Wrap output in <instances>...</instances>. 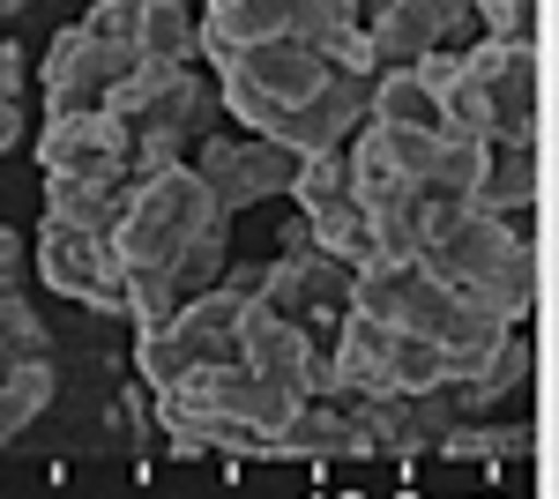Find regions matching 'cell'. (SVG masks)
Instances as JSON below:
<instances>
[{"label": "cell", "instance_id": "1", "mask_svg": "<svg viewBox=\"0 0 559 499\" xmlns=\"http://www.w3.org/2000/svg\"><path fill=\"white\" fill-rule=\"evenodd\" d=\"M194 231H224V209L202 187V171L173 165L165 179H142L128 187V202L112 216V247L120 261H150V269H173V253L194 239Z\"/></svg>", "mask_w": 559, "mask_h": 499}, {"label": "cell", "instance_id": "2", "mask_svg": "<svg viewBox=\"0 0 559 499\" xmlns=\"http://www.w3.org/2000/svg\"><path fill=\"white\" fill-rule=\"evenodd\" d=\"M38 284L97 306V313H128V261L112 247V231H90L68 216H45L38 231Z\"/></svg>", "mask_w": 559, "mask_h": 499}, {"label": "cell", "instance_id": "3", "mask_svg": "<svg viewBox=\"0 0 559 499\" xmlns=\"http://www.w3.org/2000/svg\"><path fill=\"white\" fill-rule=\"evenodd\" d=\"M202 187L216 194V209L231 216V209L261 202V194H284L292 187V171H299V150L292 142H276V134H247V142H202Z\"/></svg>", "mask_w": 559, "mask_h": 499}, {"label": "cell", "instance_id": "4", "mask_svg": "<svg viewBox=\"0 0 559 499\" xmlns=\"http://www.w3.org/2000/svg\"><path fill=\"white\" fill-rule=\"evenodd\" d=\"M306 358H313V335H306L292 313H276V306H261V298L239 313V366L254 380L306 395Z\"/></svg>", "mask_w": 559, "mask_h": 499}, {"label": "cell", "instance_id": "5", "mask_svg": "<svg viewBox=\"0 0 559 499\" xmlns=\"http://www.w3.org/2000/svg\"><path fill=\"white\" fill-rule=\"evenodd\" d=\"M463 23V8H440V0H373L366 15V45H373V68H411L426 45H440Z\"/></svg>", "mask_w": 559, "mask_h": 499}, {"label": "cell", "instance_id": "6", "mask_svg": "<svg viewBox=\"0 0 559 499\" xmlns=\"http://www.w3.org/2000/svg\"><path fill=\"white\" fill-rule=\"evenodd\" d=\"M388 329L395 321H381V313H358V306H344V329H336V380H344V395H373L381 388V366H388Z\"/></svg>", "mask_w": 559, "mask_h": 499}, {"label": "cell", "instance_id": "7", "mask_svg": "<svg viewBox=\"0 0 559 499\" xmlns=\"http://www.w3.org/2000/svg\"><path fill=\"white\" fill-rule=\"evenodd\" d=\"M128 202V179H75V171H45V216H68L90 231H112V216Z\"/></svg>", "mask_w": 559, "mask_h": 499}, {"label": "cell", "instance_id": "8", "mask_svg": "<svg viewBox=\"0 0 559 499\" xmlns=\"http://www.w3.org/2000/svg\"><path fill=\"white\" fill-rule=\"evenodd\" d=\"M381 388H395V395H440V388H448V351H440V335L388 329Z\"/></svg>", "mask_w": 559, "mask_h": 499}, {"label": "cell", "instance_id": "9", "mask_svg": "<svg viewBox=\"0 0 559 499\" xmlns=\"http://www.w3.org/2000/svg\"><path fill=\"white\" fill-rule=\"evenodd\" d=\"M306 239H313V253L358 269V261H373V216H366L358 194H344V202H329V209H306Z\"/></svg>", "mask_w": 559, "mask_h": 499}, {"label": "cell", "instance_id": "10", "mask_svg": "<svg viewBox=\"0 0 559 499\" xmlns=\"http://www.w3.org/2000/svg\"><path fill=\"white\" fill-rule=\"evenodd\" d=\"M45 403H52V366H45V358H15V366L0 373V448H8Z\"/></svg>", "mask_w": 559, "mask_h": 499}, {"label": "cell", "instance_id": "11", "mask_svg": "<svg viewBox=\"0 0 559 499\" xmlns=\"http://www.w3.org/2000/svg\"><path fill=\"white\" fill-rule=\"evenodd\" d=\"M477 165H485V142H463V134H440V150H432V171L418 179V202H471Z\"/></svg>", "mask_w": 559, "mask_h": 499}, {"label": "cell", "instance_id": "12", "mask_svg": "<svg viewBox=\"0 0 559 499\" xmlns=\"http://www.w3.org/2000/svg\"><path fill=\"white\" fill-rule=\"evenodd\" d=\"M134 45H142L150 60H173V68H187V60H194V8H179V0H142Z\"/></svg>", "mask_w": 559, "mask_h": 499}, {"label": "cell", "instance_id": "13", "mask_svg": "<svg viewBox=\"0 0 559 499\" xmlns=\"http://www.w3.org/2000/svg\"><path fill=\"white\" fill-rule=\"evenodd\" d=\"M187 306L173 284V269H150V261H128V313H134V329L150 335V329H173V313Z\"/></svg>", "mask_w": 559, "mask_h": 499}, {"label": "cell", "instance_id": "14", "mask_svg": "<svg viewBox=\"0 0 559 499\" xmlns=\"http://www.w3.org/2000/svg\"><path fill=\"white\" fill-rule=\"evenodd\" d=\"M0 343H8V358H45L52 351L45 321L31 313V298L15 292V284H0Z\"/></svg>", "mask_w": 559, "mask_h": 499}, {"label": "cell", "instance_id": "15", "mask_svg": "<svg viewBox=\"0 0 559 499\" xmlns=\"http://www.w3.org/2000/svg\"><path fill=\"white\" fill-rule=\"evenodd\" d=\"M477 8L485 38H508V45H537V0H463Z\"/></svg>", "mask_w": 559, "mask_h": 499}, {"label": "cell", "instance_id": "16", "mask_svg": "<svg viewBox=\"0 0 559 499\" xmlns=\"http://www.w3.org/2000/svg\"><path fill=\"white\" fill-rule=\"evenodd\" d=\"M366 15V0H292V38L321 45L329 31H344V23H358Z\"/></svg>", "mask_w": 559, "mask_h": 499}, {"label": "cell", "instance_id": "17", "mask_svg": "<svg viewBox=\"0 0 559 499\" xmlns=\"http://www.w3.org/2000/svg\"><path fill=\"white\" fill-rule=\"evenodd\" d=\"M134 23H142V0H97L83 15V38L97 45H134Z\"/></svg>", "mask_w": 559, "mask_h": 499}, {"label": "cell", "instance_id": "18", "mask_svg": "<svg viewBox=\"0 0 559 499\" xmlns=\"http://www.w3.org/2000/svg\"><path fill=\"white\" fill-rule=\"evenodd\" d=\"M31 83V60H23V45H0V97H23Z\"/></svg>", "mask_w": 559, "mask_h": 499}, {"label": "cell", "instance_id": "19", "mask_svg": "<svg viewBox=\"0 0 559 499\" xmlns=\"http://www.w3.org/2000/svg\"><path fill=\"white\" fill-rule=\"evenodd\" d=\"M23 142V97H0V150Z\"/></svg>", "mask_w": 559, "mask_h": 499}, {"label": "cell", "instance_id": "20", "mask_svg": "<svg viewBox=\"0 0 559 499\" xmlns=\"http://www.w3.org/2000/svg\"><path fill=\"white\" fill-rule=\"evenodd\" d=\"M15 269H23V239L0 231V284H15Z\"/></svg>", "mask_w": 559, "mask_h": 499}, {"label": "cell", "instance_id": "21", "mask_svg": "<svg viewBox=\"0 0 559 499\" xmlns=\"http://www.w3.org/2000/svg\"><path fill=\"white\" fill-rule=\"evenodd\" d=\"M15 8H23V0H0V23H8V15H15Z\"/></svg>", "mask_w": 559, "mask_h": 499}, {"label": "cell", "instance_id": "22", "mask_svg": "<svg viewBox=\"0 0 559 499\" xmlns=\"http://www.w3.org/2000/svg\"><path fill=\"white\" fill-rule=\"evenodd\" d=\"M8 366H15V358H8V343H0V373H8Z\"/></svg>", "mask_w": 559, "mask_h": 499}, {"label": "cell", "instance_id": "23", "mask_svg": "<svg viewBox=\"0 0 559 499\" xmlns=\"http://www.w3.org/2000/svg\"><path fill=\"white\" fill-rule=\"evenodd\" d=\"M440 8H463V0H440Z\"/></svg>", "mask_w": 559, "mask_h": 499}, {"label": "cell", "instance_id": "24", "mask_svg": "<svg viewBox=\"0 0 559 499\" xmlns=\"http://www.w3.org/2000/svg\"><path fill=\"white\" fill-rule=\"evenodd\" d=\"M179 8H187V0H179Z\"/></svg>", "mask_w": 559, "mask_h": 499}]
</instances>
